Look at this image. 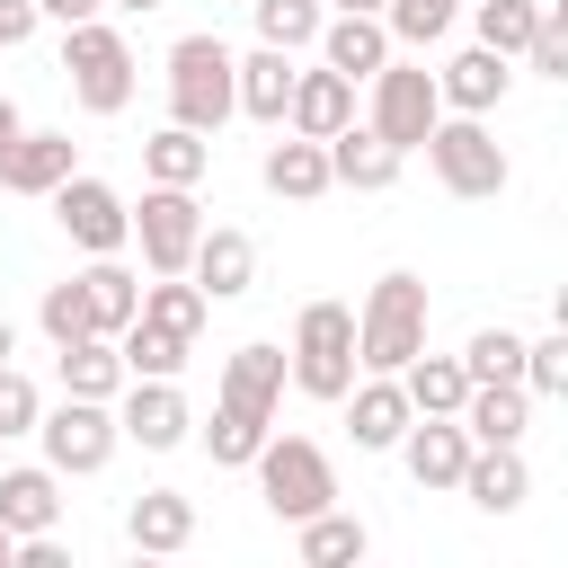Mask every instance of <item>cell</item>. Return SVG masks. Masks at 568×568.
Returning a JSON list of instances; mask_svg holds the SVG:
<instances>
[{
  "label": "cell",
  "instance_id": "cell-1",
  "mask_svg": "<svg viewBox=\"0 0 568 568\" xmlns=\"http://www.w3.org/2000/svg\"><path fill=\"white\" fill-rule=\"evenodd\" d=\"M275 408H284V346L248 337L222 355V382H213V426H204V453L222 470H248V453L275 435Z\"/></svg>",
  "mask_w": 568,
  "mask_h": 568
},
{
  "label": "cell",
  "instance_id": "cell-2",
  "mask_svg": "<svg viewBox=\"0 0 568 568\" xmlns=\"http://www.w3.org/2000/svg\"><path fill=\"white\" fill-rule=\"evenodd\" d=\"M426 284L408 275V266H390V275H373V293L355 302V373H399L417 346H426Z\"/></svg>",
  "mask_w": 568,
  "mask_h": 568
},
{
  "label": "cell",
  "instance_id": "cell-3",
  "mask_svg": "<svg viewBox=\"0 0 568 568\" xmlns=\"http://www.w3.org/2000/svg\"><path fill=\"white\" fill-rule=\"evenodd\" d=\"M284 382L302 399H346V382H355V302H302L293 346H284Z\"/></svg>",
  "mask_w": 568,
  "mask_h": 568
},
{
  "label": "cell",
  "instance_id": "cell-4",
  "mask_svg": "<svg viewBox=\"0 0 568 568\" xmlns=\"http://www.w3.org/2000/svg\"><path fill=\"white\" fill-rule=\"evenodd\" d=\"M231 44L222 36H178L169 44V124H186V133H222L231 115H240V98H231Z\"/></svg>",
  "mask_w": 568,
  "mask_h": 568
},
{
  "label": "cell",
  "instance_id": "cell-5",
  "mask_svg": "<svg viewBox=\"0 0 568 568\" xmlns=\"http://www.w3.org/2000/svg\"><path fill=\"white\" fill-rule=\"evenodd\" d=\"M248 470H257V497H266L275 524H302V515L337 506V462H328L311 435H266V444L248 453Z\"/></svg>",
  "mask_w": 568,
  "mask_h": 568
},
{
  "label": "cell",
  "instance_id": "cell-6",
  "mask_svg": "<svg viewBox=\"0 0 568 568\" xmlns=\"http://www.w3.org/2000/svg\"><path fill=\"white\" fill-rule=\"evenodd\" d=\"M62 80L80 98V115H124L133 106V44H124V27H106V18L62 27Z\"/></svg>",
  "mask_w": 568,
  "mask_h": 568
},
{
  "label": "cell",
  "instance_id": "cell-7",
  "mask_svg": "<svg viewBox=\"0 0 568 568\" xmlns=\"http://www.w3.org/2000/svg\"><path fill=\"white\" fill-rule=\"evenodd\" d=\"M426 160H435V178H444V195H462V204H488V195H506V151H497V133H488V115H435V133L417 142Z\"/></svg>",
  "mask_w": 568,
  "mask_h": 568
},
{
  "label": "cell",
  "instance_id": "cell-8",
  "mask_svg": "<svg viewBox=\"0 0 568 568\" xmlns=\"http://www.w3.org/2000/svg\"><path fill=\"white\" fill-rule=\"evenodd\" d=\"M36 444H44V462L62 470V479H98L106 462H115V399H80V390H62L53 408H36Z\"/></svg>",
  "mask_w": 568,
  "mask_h": 568
},
{
  "label": "cell",
  "instance_id": "cell-9",
  "mask_svg": "<svg viewBox=\"0 0 568 568\" xmlns=\"http://www.w3.org/2000/svg\"><path fill=\"white\" fill-rule=\"evenodd\" d=\"M435 115H444V98H435V71L390 53V62L373 71V115H364V124H373L390 151H417V142L435 133Z\"/></svg>",
  "mask_w": 568,
  "mask_h": 568
},
{
  "label": "cell",
  "instance_id": "cell-10",
  "mask_svg": "<svg viewBox=\"0 0 568 568\" xmlns=\"http://www.w3.org/2000/svg\"><path fill=\"white\" fill-rule=\"evenodd\" d=\"M124 213H133L142 266H151V275H186V257H195V231H204V204H195V186H142V204H124Z\"/></svg>",
  "mask_w": 568,
  "mask_h": 568
},
{
  "label": "cell",
  "instance_id": "cell-11",
  "mask_svg": "<svg viewBox=\"0 0 568 568\" xmlns=\"http://www.w3.org/2000/svg\"><path fill=\"white\" fill-rule=\"evenodd\" d=\"M53 222H62V231H71V248H89V257H115V248L133 240L124 195H115L106 178H89V169H71V178L53 186Z\"/></svg>",
  "mask_w": 568,
  "mask_h": 568
},
{
  "label": "cell",
  "instance_id": "cell-12",
  "mask_svg": "<svg viewBox=\"0 0 568 568\" xmlns=\"http://www.w3.org/2000/svg\"><path fill=\"white\" fill-rule=\"evenodd\" d=\"M186 426H195V408H186V390H178L169 373H133V382L115 390V435H124V444H142V453H178Z\"/></svg>",
  "mask_w": 568,
  "mask_h": 568
},
{
  "label": "cell",
  "instance_id": "cell-13",
  "mask_svg": "<svg viewBox=\"0 0 568 568\" xmlns=\"http://www.w3.org/2000/svg\"><path fill=\"white\" fill-rule=\"evenodd\" d=\"M320 151H328V186H355V195H382V186H399V169H408V151H390L364 115H346Z\"/></svg>",
  "mask_w": 568,
  "mask_h": 568
},
{
  "label": "cell",
  "instance_id": "cell-14",
  "mask_svg": "<svg viewBox=\"0 0 568 568\" xmlns=\"http://www.w3.org/2000/svg\"><path fill=\"white\" fill-rule=\"evenodd\" d=\"M186 275L204 284V302H240V293L257 284V240H248V231H231V222H204V231H195Z\"/></svg>",
  "mask_w": 568,
  "mask_h": 568
},
{
  "label": "cell",
  "instance_id": "cell-15",
  "mask_svg": "<svg viewBox=\"0 0 568 568\" xmlns=\"http://www.w3.org/2000/svg\"><path fill=\"white\" fill-rule=\"evenodd\" d=\"M479 515H515L524 497H532V462H524V444H470V462H462V479H453Z\"/></svg>",
  "mask_w": 568,
  "mask_h": 568
},
{
  "label": "cell",
  "instance_id": "cell-16",
  "mask_svg": "<svg viewBox=\"0 0 568 568\" xmlns=\"http://www.w3.org/2000/svg\"><path fill=\"white\" fill-rule=\"evenodd\" d=\"M506 89H515V71H506V53H488V44H470V53H453V62L435 71L444 115H497Z\"/></svg>",
  "mask_w": 568,
  "mask_h": 568
},
{
  "label": "cell",
  "instance_id": "cell-17",
  "mask_svg": "<svg viewBox=\"0 0 568 568\" xmlns=\"http://www.w3.org/2000/svg\"><path fill=\"white\" fill-rule=\"evenodd\" d=\"M408 417H417V408H408L399 373H364V382H346V435H355V453H390Z\"/></svg>",
  "mask_w": 568,
  "mask_h": 568
},
{
  "label": "cell",
  "instance_id": "cell-18",
  "mask_svg": "<svg viewBox=\"0 0 568 568\" xmlns=\"http://www.w3.org/2000/svg\"><path fill=\"white\" fill-rule=\"evenodd\" d=\"M390 453L408 462V479H417V488H453V479H462V462H470V435H462V417H408Z\"/></svg>",
  "mask_w": 568,
  "mask_h": 568
},
{
  "label": "cell",
  "instance_id": "cell-19",
  "mask_svg": "<svg viewBox=\"0 0 568 568\" xmlns=\"http://www.w3.org/2000/svg\"><path fill=\"white\" fill-rule=\"evenodd\" d=\"M71 169H80V142H71V133H36V124H27V133L0 151V186H9V195H53Z\"/></svg>",
  "mask_w": 568,
  "mask_h": 568
},
{
  "label": "cell",
  "instance_id": "cell-20",
  "mask_svg": "<svg viewBox=\"0 0 568 568\" xmlns=\"http://www.w3.org/2000/svg\"><path fill=\"white\" fill-rule=\"evenodd\" d=\"M0 524L9 532H53L62 524V470L53 462H0Z\"/></svg>",
  "mask_w": 568,
  "mask_h": 568
},
{
  "label": "cell",
  "instance_id": "cell-21",
  "mask_svg": "<svg viewBox=\"0 0 568 568\" xmlns=\"http://www.w3.org/2000/svg\"><path fill=\"white\" fill-rule=\"evenodd\" d=\"M390 53H399V44H390V27H382V18H355V9H328V18H320V62H328V71L373 80Z\"/></svg>",
  "mask_w": 568,
  "mask_h": 568
},
{
  "label": "cell",
  "instance_id": "cell-22",
  "mask_svg": "<svg viewBox=\"0 0 568 568\" xmlns=\"http://www.w3.org/2000/svg\"><path fill=\"white\" fill-rule=\"evenodd\" d=\"M355 115V80L346 71H293V98H284V133H311V142H328L337 124Z\"/></svg>",
  "mask_w": 568,
  "mask_h": 568
},
{
  "label": "cell",
  "instance_id": "cell-23",
  "mask_svg": "<svg viewBox=\"0 0 568 568\" xmlns=\"http://www.w3.org/2000/svg\"><path fill=\"white\" fill-rule=\"evenodd\" d=\"M453 417H462L470 444H524V426H532V390H524V382H470Z\"/></svg>",
  "mask_w": 568,
  "mask_h": 568
},
{
  "label": "cell",
  "instance_id": "cell-24",
  "mask_svg": "<svg viewBox=\"0 0 568 568\" xmlns=\"http://www.w3.org/2000/svg\"><path fill=\"white\" fill-rule=\"evenodd\" d=\"M124 541L151 550V559L186 550V541H195V497H186V488H142V497L124 506Z\"/></svg>",
  "mask_w": 568,
  "mask_h": 568
},
{
  "label": "cell",
  "instance_id": "cell-25",
  "mask_svg": "<svg viewBox=\"0 0 568 568\" xmlns=\"http://www.w3.org/2000/svg\"><path fill=\"white\" fill-rule=\"evenodd\" d=\"M293 53H275V44H257V53H240L231 62V98H240V115H257V124H284V98H293Z\"/></svg>",
  "mask_w": 568,
  "mask_h": 568
},
{
  "label": "cell",
  "instance_id": "cell-26",
  "mask_svg": "<svg viewBox=\"0 0 568 568\" xmlns=\"http://www.w3.org/2000/svg\"><path fill=\"white\" fill-rule=\"evenodd\" d=\"M257 178H266V195H284V204H320V195H328V151H320L311 133H284V142H266Z\"/></svg>",
  "mask_w": 568,
  "mask_h": 568
},
{
  "label": "cell",
  "instance_id": "cell-27",
  "mask_svg": "<svg viewBox=\"0 0 568 568\" xmlns=\"http://www.w3.org/2000/svg\"><path fill=\"white\" fill-rule=\"evenodd\" d=\"M71 284H80V311H89V328H98V337H115V328L142 311V275H133V266H115V257H89Z\"/></svg>",
  "mask_w": 568,
  "mask_h": 568
},
{
  "label": "cell",
  "instance_id": "cell-28",
  "mask_svg": "<svg viewBox=\"0 0 568 568\" xmlns=\"http://www.w3.org/2000/svg\"><path fill=\"white\" fill-rule=\"evenodd\" d=\"M204 169H213V133L160 124V133L142 142V178H151V186H204Z\"/></svg>",
  "mask_w": 568,
  "mask_h": 568
},
{
  "label": "cell",
  "instance_id": "cell-29",
  "mask_svg": "<svg viewBox=\"0 0 568 568\" xmlns=\"http://www.w3.org/2000/svg\"><path fill=\"white\" fill-rule=\"evenodd\" d=\"M133 320H151V328H169V337H186V346H195V337H204V320H213V302H204V284H195V275H151Z\"/></svg>",
  "mask_w": 568,
  "mask_h": 568
},
{
  "label": "cell",
  "instance_id": "cell-30",
  "mask_svg": "<svg viewBox=\"0 0 568 568\" xmlns=\"http://www.w3.org/2000/svg\"><path fill=\"white\" fill-rule=\"evenodd\" d=\"M399 390H408V408H417V417H453V408H462V390H470V373H462V355L417 346V355L399 364Z\"/></svg>",
  "mask_w": 568,
  "mask_h": 568
},
{
  "label": "cell",
  "instance_id": "cell-31",
  "mask_svg": "<svg viewBox=\"0 0 568 568\" xmlns=\"http://www.w3.org/2000/svg\"><path fill=\"white\" fill-rule=\"evenodd\" d=\"M53 355H62V390H80V399H115V390H124L115 337H71V346H53Z\"/></svg>",
  "mask_w": 568,
  "mask_h": 568
},
{
  "label": "cell",
  "instance_id": "cell-32",
  "mask_svg": "<svg viewBox=\"0 0 568 568\" xmlns=\"http://www.w3.org/2000/svg\"><path fill=\"white\" fill-rule=\"evenodd\" d=\"M293 541H302V559H311V568H346V559H364V550H373V532H364L355 515H337V506L302 515V524H293Z\"/></svg>",
  "mask_w": 568,
  "mask_h": 568
},
{
  "label": "cell",
  "instance_id": "cell-33",
  "mask_svg": "<svg viewBox=\"0 0 568 568\" xmlns=\"http://www.w3.org/2000/svg\"><path fill=\"white\" fill-rule=\"evenodd\" d=\"M248 18H257V44H275V53H311L328 0H248Z\"/></svg>",
  "mask_w": 568,
  "mask_h": 568
},
{
  "label": "cell",
  "instance_id": "cell-34",
  "mask_svg": "<svg viewBox=\"0 0 568 568\" xmlns=\"http://www.w3.org/2000/svg\"><path fill=\"white\" fill-rule=\"evenodd\" d=\"M115 355H124V382H133V373H169V382H178L195 346L169 337V328H151V320H124V328H115Z\"/></svg>",
  "mask_w": 568,
  "mask_h": 568
},
{
  "label": "cell",
  "instance_id": "cell-35",
  "mask_svg": "<svg viewBox=\"0 0 568 568\" xmlns=\"http://www.w3.org/2000/svg\"><path fill=\"white\" fill-rule=\"evenodd\" d=\"M453 18H462V0H382V27H390V44H408V53L444 44V36H453Z\"/></svg>",
  "mask_w": 568,
  "mask_h": 568
},
{
  "label": "cell",
  "instance_id": "cell-36",
  "mask_svg": "<svg viewBox=\"0 0 568 568\" xmlns=\"http://www.w3.org/2000/svg\"><path fill=\"white\" fill-rule=\"evenodd\" d=\"M532 18H541L532 0H470V36H479L488 53H506V62L532 44Z\"/></svg>",
  "mask_w": 568,
  "mask_h": 568
},
{
  "label": "cell",
  "instance_id": "cell-37",
  "mask_svg": "<svg viewBox=\"0 0 568 568\" xmlns=\"http://www.w3.org/2000/svg\"><path fill=\"white\" fill-rule=\"evenodd\" d=\"M515 382H524L532 399H568V328H550V337H524V364H515Z\"/></svg>",
  "mask_w": 568,
  "mask_h": 568
},
{
  "label": "cell",
  "instance_id": "cell-38",
  "mask_svg": "<svg viewBox=\"0 0 568 568\" xmlns=\"http://www.w3.org/2000/svg\"><path fill=\"white\" fill-rule=\"evenodd\" d=\"M515 364H524V337L497 320V328H470V346H462V373L470 382H515Z\"/></svg>",
  "mask_w": 568,
  "mask_h": 568
},
{
  "label": "cell",
  "instance_id": "cell-39",
  "mask_svg": "<svg viewBox=\"0 0 568 568\" xmlns=\"http://www.w3.org/2000/svg\"><path fill=\"white\" fill-rule=\"evenodd\" d=\"M515 62H532L541 80H568V0H541V18H532V44H524Z\"/></svg>",
  "mask_w": 568,
  "mask_h": 568
},
{
  "label": "cell",
  "instance_id": "cell-40",
  "mask_svg": "<svg viewBox=\"0 0 568 568\" xmlns=\"http://www.w3.org/2000/svg\"><path fill=\"white\" fill-rule=\"evenodd\" d=\"M36 328L53 337V346H71V337H98L89 328V311H80V284L62 275V284H44V302H36Z\"/></svg>",
  "mask_w": 568,
  "mask_h": 568
},
{
  "label": "cell",
  "instance_id": "cell-41",
  "mask_svg": "<svg viewBox=\"0 0 568 568\" xmlns=\"http://www.w3.org/2000/svg\"><path fill=\"white\" fill-rule=\"evenodd\" d=\"M36 408H44V390H36L18 364H0V444H9V435H36Z\"/></svg>",
  "mask_w": 568,
  "mask_h": 568
},
{
  "label": "cell",
  "instance_id": "cell-42",
  "mask_svg": "<svg viewBox=\"0 0 568 568\" xmlns=\"http://www.w3.org/2000/svg\"><path fill=\"white\" fill-rule=\"evenodd\" d=\"M36 27H44V18H36V0H0V53H9V44H27Z\"/></svg>",
  "mask_w": 568,
  "mask_h": 568
},
{
  "label": "cell",
  "instance_id": "cell-43",
  "mask_svg": "<svg viewBox=\"0 0 568 568\" xmlns=\"http://www.w3.org/2000/svg\"><path fill=\"white\" fill-rule=\"evenodd\" d=\"M106 0H36V18H53V27H80V18H98Z\"/></svg>",
  "mask_w": 568,
  "mask_h": 568
},
{
  "label": "cell",
  "instance_id": "cell-44",
  "mask_svg": "<svg viewBox=\"0 0 568 568\" xmlns=\"http://www.w3.org/2000/svg\"><path fill=\"white\" fill-rule=\"evenodd\" d=\"M18 133H27V115H18V98H0V151H9Z\"/></svg>",
  "mask_w": 568,
  "mask_h": 568
},
{
  "label": "cell",
  "instance_id": "cell-45",
  "mask_svg": "<svg viewBox=\"0 0 568 568\" xmlns=\"http://www.w3.org/2000/svg\"><path fill=\"white\" fill-rule=\"evenodd\" d=\"M328 9H355V18H382V0H328Z\"/></svg>",
  "mask_w": 568,
  "mask_h": 568
},
{
  "label": "cell",
  "instance_id": "cell-46",
  "mask_svg": "<svg viewBox=\"0 0 568 568\" xmlns=\"http://www.w3.org/2000/svg\"><path fill=\"white\" fill-rule=\"evenodd\" d=\"M9 355H18V328H9V320H0V364H9Z\"/></svg>",
  "mask_w": 568,
  "mask_h": 568
},
{
  "label": "cell",
  "instance_id": "cell-47",
  "mask_svg": "<svg viewBox=\"0 0 568 568\" xmlns=\"http://www.w3.org/2000/svg\"><path fill=\"white\" fill-rule=\"evenodd\" d=\"M106 9H133V18H142V9H160V0H106Z\"/></svg>",
  "mask_w": 568,
  "mask_h": 568
},
{
  "label": "cell",
  "instance_id": "cell-48",
  "mask_svg": "<svg viewBox=\"0 0 568 568\" xmlns=\"http://www.w3.org/2000/svg\"><path fill=\"white\" fill-rule=\"evenodd\" d=\"M9 550H18V532H9V524H0V568H9Z\"/></svg>",
  "mask_w": 568,
  "mask_h": 568
},
{
  "label": "cell",
  "instance_id": "cell-49",
  "mask_svg": "<svg viewBox=\"0 0 568 568\" xmlns=\"http://www.w3.org/2000/svg\"><path fill=\"white\" fill-rule=\"evenodd\" d=\"M532 9H541V0H532Z\"/></svg>",
  "mask_w": 568,
  "mask_h": 568
}]
</instances>
